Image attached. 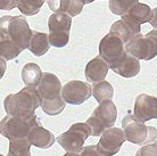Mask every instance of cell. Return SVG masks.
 <instances>
[{
  "label": "cell",
  "mask_w": 157,
  "mask_h": 156,
  "mask_svg": "<svg viewBox=\"0 0 157 156\" xmlns=\"http://www.w3.org/2000/svg\"><path fill=\"white\" fill-rule=\"evenodd\" d=\"M5 111L8 115L22 119L34 116L38 107L41 106V97L36 87H26L17 94L8 95L4 102Z\"/></svg>",
  "instance_id": "1"
},
{
  "label": "cell",
  "mask_w": 157,
  "mask_h": 156,
  "mask_svg": "<svg viewBox=\"0 0 157 156\" xmlns=\"http://www.w3.org/2000/svg\"><path fill=\"white\" fill-rule=\"evenodd\" d=\"M33 31L24 16H4L0 21V40H6L23 51L30 46Z\"/></svg>",
  "instance_id": "2"
},
{
  "label": "cell",
  "mask_w": 157,
  "mask_h": 156,
  "mask_svg": "<svg viewBox=\"0 0 157 156\" xmlns=\"http://www.w3.org/2000/svg\"><path fill=\"white\" fill-rule=\"evenodd\" d=\"M122 129L126 140L134 145H148L157 139V129L146 125L136 115L129 114L122 121Z\"/></svg>",
  "instance_id": "3"
},
{
  "label": "cell",
  "mask_w": 157,
  "mask_h": 156,
  "mask_svg": "<svg viewBox=\"0 0 157 156\" xmlns=\"http://www.w3.org/2000/svg\"><path fill=\"white\" fill-rule=\"evenodd\" d=\"M117 117V108L112 99L105 100L99 104V106L92 112L86 120V124L91 130V136L99 137L105 132L107 129L113 128Z\"/></svg>",
  "instance_id": "4"
},
{
  "label": "cell",
  "mask_w": 157,
  "mask_h": 156,
  "mask_svg": "<svg viewBox=\"0 0 157 156\" xmlns=\"http://www.w3.org/2000/svg\"><path fill=\"white\" fill-rule=\"evenodd\" d=\"M125 50L128 54L142 60H150L157 56V29L148 32L146 35L139 33L129 43Z\"/></svg>",
  "instance_id": "5"
},
{
  "label": "cell",
  "mask_w": 157,
  "mask_h": 156,
  "mask_svg": "<svg viewBox=\"0 0 157 156\" xmlns=\"http://www.w3.org/2000/svg\"><path fill=\"white\" fill-rule=\"evenodd\" d=\"M99 56L109 65L110 70H115L128 56V53L123 41L109 32L99 43Z\"/></svg>",
  "instance_id": "6"
},
{
  "label": "cell",
  "mask_w": 157,
  "mask_h": 156,
  "mask_svg": "<svg viewBox=\"0 0 157 156\" xmlns=\"http://www.w3.org/2000/svg\"><path fill=\"white\" fill-rule=\"evenodd\" d=\"M39 124L40 121L36 115L30 117V119H22V117H15L12 116V115H7L1 121L0 132L9 140L26 138L29 136L30 131L34 127Z\"/></svg>",
  "instance_id": "7"
},
{
  "label": "cell",
  "mask_w": 157,
  "mask_h": 156,
  "mask_svg": "<svg viewBox=\"0 0 157 156\" xmlns=\"http://www.w3.org/2000/svg\"><path fill=\"white\" fill-rule=\"evenodd\" d=\"M89 136L91 130L86 123H74L66 132L57 137V141L66 152L80 153Z\"/></svg>",
  "instance_id": "8"
},
{
  "label": "cell",
  "mask_w": 157,
  "mask_h": 156,
  "mask_svg": "<svg viewBox=\"0 0 157 156\" xmlns=\"http://www.w3.org/2000/svg\"><path fill=\"white\" fill-rule=\"evenodd\" d=\"M126 140L123 129L120 128H109L102 133L97 148L102 156H113L117 154L121 149L123 142Z\"/></svg>",
  "instance_id": "9"
},
{
  "label": "cell",
  "mask_w": 157,
  "mask_h": 156,
  "mask_svg": "<svg viewBox=\"0 0 157 156\" xmlns=\"http://www.w3.org/2000/svg\"><path fill=\"white\" fill-rule=\"evenodd\" d=\"M92 95V87L83 81L67 82L62 89V97L67 104L71 105H81L82 103L88 100Z\"/></svg>",
  "instance_id": "10"
},
{
  "label": "cell",
  "mask_w": 157,
  "mask_h": 156,
  "mask_svg": "<svg viewBox=\"0 0 157 156\" xmlns=\"http://www.w3.org/2000/svg\"><path fill=\"white\" fill-rule=\"evenodd\" d=\"M140 24L136 22L132 17H130L128 14L122 16V20L116 21L110 27V33L117 35L123 43H129L134 37L140 33Z\"/></svg>",
  "instance_id": "11"
},
{
  "label": "cell",
  "mask_w": 157,
  "mask_h": 156,
  "mask_svg": "<svg viewBox=\"0 0 157 156\" xmlns=\"http://www.w3.org/2000/svg\"><path fill=\"white\" fill-rule=\"evenodd\" d=\"M134 115L142 122L151 119L157 120V97L146 94L139 95L134 103Z\"/></svg>",
  "instance_id": "12"
},
{
  "label": "cell",
  "mask_w": 157,
  "mask_h": 156,
  "mask_svg": "<svg viewBox=\"0 0 157 156\" xmlns=\"http://www.w3.org/2000/svg\"><path fill=\"white\" fill-rule=\"evenodd\" d=\"M62 83L59 79L52 73H43L42 79L38 86V91L40 94L41 100L51 99L62 96Z\"/></svg>",
  "instance_id": "13"
},
{
  "label": "cell",
  "mask_w": 157,
  "mask_h": 156,
  "mask_svg": "<svg viewBox=\"0 0 157 156\" xmlns=\"http://www.w3.org/2000/svg\"><path fill=\"white\" fill-rule=\"evenodd\" d=\"M109 68V65L100 56H97L86 64V71H84L86 79L92 83L100 82L106 78Z\"/></svg>",
  "instance_id": "14"
},
{
  "label": "cell",
  "mask_w": 157,
  "mask_h": 156,
  "mask_svg": "<svg viewBox=\"0 0 157 156\" xmlns=\"http://www.w3.org/2000/svg\"><path fill=\"white\" fill-rule=\"evenodd\" d=\"M26 138H28V140L30 141L31 145L42 149L50 148L56 140L54 133H51L49 130L42 128L40 124L34 127L30 131V133H29V136Z\"/></svg>",
  "instance_id": "15"
},
{
  "label": "cell",
  "mask_w": 157,
  "mask_h": 156,
  "mask_svg": "<svg viewBox=\"0 0 157 156\" xmlns=\"http://www.w3.org/2000/svg\"><path fill=\"white\" fill-rule=\"evenodd\" d=\"M48 6L54 13H65L71 17L78 16L82 12V0H48Z\"/></svg>",
  "instance_id": "16"
},
{
  "label": "cell",
  "mask_w": 157,
  "mask_h": 156,
  "mask_svg": "<svg viewBox=\"0 0 157 156\" xmlns=\"http://www.w3.org/2000/svg\"><path fill=\"white\" fill-rule=\"evenodd\" d=\"M71 26L72 17L65 13H54L48 21V27L50 33L70 34Z\"/></svg>",
  "instance_id": "17"
},
{
  "label": "cell",
  "mask_w": 157,
  "mask_h": 156,
  "mask_svg": "<svg viewBox=\"0 0 157 156\" xmlns=\"http://www.w3.org/2000/svg\"><path fill=\"white\" fill-rule=\"evenodd\" d=\"M50 46L51 45L50 41H49V35L47 33L33 31L31 41H30V46H29V49L32 54L38 56V57L43 56L49 50Z\"/></svg>",
  "instance_id": "18"
},
{
  "label": "cell",
  "mask_w": 157,
  "mask_h": 156,
  "mask_svg": "<svg viewBox=\"0 0 157 156\" xmlns=\"http://www.w3.org/2000/svg\"><path fill=\"white\" fill-rule=\"evenodd\" d=\"M113 71L116 74L121 75L123 78H133L140 72V62H139V59L133 57L132 55L128 54L124 60Z\"/></svg>",
  "instance_id": "19"
},
{
  "label": "cell",
  "mask_w": 157,
  "mask_h": 156,
  "mask_svg": "<svg viewBox=\"0 0 157 156\" xmlns=\"http://www.w3.org/2000/svg\"><path fill=\"white\" fill-rule=\"evenodd\" d=\"M43 73L36 63H28L22 70V80L26 87H38L42 79Z\"/></svg>",
  "instance_id": "20"
},
{
  "label": "cell",
  "mask_w": 157,
  "mask_h": 156,
  "mask_svg": "<svg viewBox=\"0 0 157 156\" xmlns=\"http://www.w3.org/2000/svg\"><path fill=\"white\" fill-rule=\"evenodd\" d=\"M92 95L96 98V100L100 103L112 99L114 95V88L108 81L102 80L100 82H97L92 86Z\"/></svg>",
  "instance_id": "21"
},
{
  "label": "cell",
  "mask_w": 157,
  "mask_h": 156,
  "mask_svg": "<svg viewBox=\"0 0 157 156\" xmlns=\"http://www.w3.org/2000/svg\"><path fill=\"white\" fill-rule=\"evenodd\" d=\"M31 144L28 138L14 139L9 142V150L7 156H31Z\"/></svg>",
  "instance_id": "22"
},
{
  "label": "cell",
  "mask_w": 157,
  "mask_h": 156,
  "mask_svg": "<svg viewBox=\"0 0 157 156\" xmlns=\"http://www.w3.org/2000/svg\"><path fill=\"white\" fill-rule=\"evenodd\" d=\"M128 15H129L130 17H132L136 22H138V23L141 25V24L146 23V22H149L150 15H151V8H150L148 5L138 2V4L128 13Z\"/></svg>",
  "instance_id": "23"
},
{
  "label": "cell",
  "mask_w": 157,
  "mask_h": 156,
  "mask_svg": "<svg viewBox=\"0 0 157 156\" xmlns=\"http://www.w3.org/2000/svg\"><path fill=\"white\" fill-rule=\"evenodd\" d=\"M139 2V0H109V9L115 15H125Z\"/></svg>",
  "instance_id": "24"
},
{
  "label": "cell",
  "mask_w": 157,
  "mask_h": 156,
  "mask_svg": "<svg viewBox=\"0 0 157 156\" xmlns=\"http://www.w3.org/2000/svg\"><path fill=\"white\" fill-rule=\"evenodd\" d=\"M46 0H18V9L23 15L33 16L40 12Z\"/></svg>",
  "instance_id": "25"
},
{
  "label": "cell",
  "mask_w": 157,
  "mask_h": 156,
  "mask_svg": "<svg viewBox=\"0 0 157 156\" xmlns=\"http://www.w3.org/2000/svg\"><path fill=\"white\" fill-rule=\"evenodd\" d=\"M136 156H157V145L156 142L145 145L136 153Z\"/></svg>",
  "instance_id": "26"
},
{
  "label": "cell",
  "mask_w": 157,
  "mask_h": 156,
  "mask_svg": "<svg viewBox=\"0 0 157 156\" xmlns=\"http://www.w3.org/2000/svg\"><path fill=\"white\" fill-rule=\"evenodd\" d=\"M78 156H102L99 153L98 148H97V145H90V146H86L83 147L82 150L80 152Z\"/></svg>",
  "instance_id": "27"
},
{
  "label": "cell",
  "mask_w": 157,
  "mask_h": 156,
  "mask_svg": "<svg viewBox=\"0 0 157 156\" xmlns=\"http://www.w3.org/2000/svg\"><path fill=\"white\" fill-rule=\"evenodd\" d=\"M18 6V0H0V8L2 10H12Z\"/></svg>",
  "instance_id": "28"
},
{
  "label": "cell",
  "mask_w": 157,
  "mask_h": 156,
  "mask_svg": "<svg viewBox=\"0 0 157 156\" xmlns=\"http://www.w3.org/2000/svg\"><path fill=\"white\" fill-rule=\"evenodd\" d=\"M149 23L154 29H157V7L151 9V15L149 18Z\"/></svg>",
  "instance_id": "29"
},
{
  "label": "cell",
  "mask_w": 157,
  "mask_h": 156,
  "mask_svg": "<svg viewBox=\"0 0 157 156\" xmlns=\"http://www.w3.org/2000/svg\"><path fill=\"white\" fill-rule=\"evenodd\" d=\"M63 156H78V153H72V152H67L65 155H63Z\"/></svg>",
  "instance_id": "30"
},
{
  "label": "cell",
  "mask_w": 157,
  "mask_h": 156,
  "mask_svg": "<svg viewBox=\"0 0 157 156\" xmlns=\"http://www.w3.org/2000/svg\"><path fill=\"white\" fill-rule=\"evenodd\" d=\"M83 1V4L86 5V4H90V2H94V0H82Z\"/></svg>",
  "instance_id": "31"
},
{
  "label": "cell",
  "mask_w": 157,
  "mask_h": 156,
  "mask_svg": "<svg viewBox=\"0 0 157 156\" xmlns=\"http://www.w3.org/2000/svg\"><path fill=\"white\" fill-rule=\"evenodd\" d=\"M156 145H157V139H156Z\"/></svg>",
  "instance_id": "32"
},
{
  "label": "cell",
  "mask_w": 157,
  "mask_h": 156,
  "mask_svg": "<svg viewBox=\"0 0 157 156\" xmlns=\"http://www.w3.org/2000/svg\"><path fill=\"white\" fill-rule=\"evenodd\" d=\"M0 156H4V155H0Z\"/></svg>",
  "instance_id": "33"
}]
</instances>
